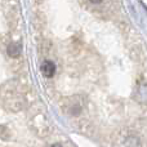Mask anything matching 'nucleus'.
Segmentation results:
<instances>
[{
	"label": "nucleus",
	"mask_w": 147,
	"mask_h": 147,
	"mask_svg": "<svg viewBox=\"0 0 147 147\" xmlns=\"http://www.w3.org/2000/svg\"><path fill=\"white\" fill-rule=\"evenodd\" d=\"M41 72H43L44 76L47 78H52V76L56 74V65L52 61H45L41 65Z\"/></svg>",
	"instance_id": "obj_1"
},
{
	"label": "nucleus",
	"mask_w": 147,
	"mask_h": 147,
	"mask_svg": "<svg viewBox=\"0 0 147 147\" xmlns=\"http://www.w3.org/2000/svg\"><path fill=\"white\" fill-rule=\"evenodd\" d=\"M90 3H93V4H99V3H102L103 0H89Z\"/></svg>",
	"instance_id": "obj_3"
},
{
	"label": "nucleus",
	"mask_w": 147,
	"mask_h": 147,
	"mask_svg": "<svg viewBox=\"0 0 147 147\" xmlns=\"http://www.w3.org/2000/svg\"><path fill=\"white\" fill-rule=\"evenodd\" d=\"M8 54L10 57H18L21 54V48L18 44H10L8 47Z\"/></svg>",
	"instance_id": "obj_2"
}]
</instances>
